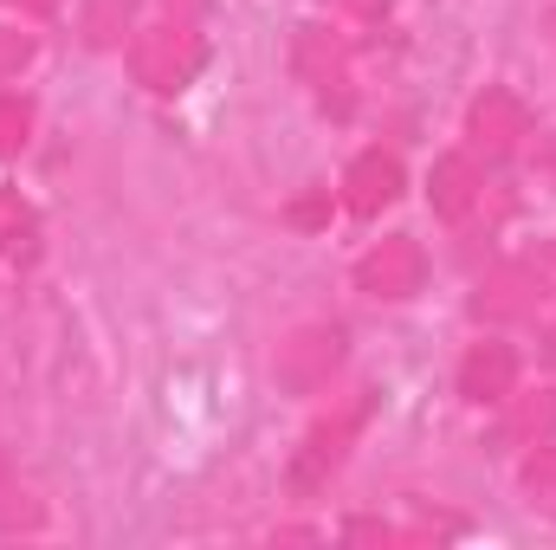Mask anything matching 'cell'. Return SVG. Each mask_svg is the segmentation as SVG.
<instances>
[{"mask_svg": "<svg viewBox=\"0 0 556 550\" xmlns=\"http://www.w3.org/2000/svg\"><path fill=\"white\" fill-rule=\"evenodd\" d=\"M337 7H343V13H350V20H363V26H382V20H389V7H395V0H337Z\"/></svg>", "mask_w": 556, "mask_h": 550, "instance_id": "obj_19", "label": "cell"}, {"mask_svg": "<svg viewBox=\"0 0 556 550\" xmlns=\"http://www.w3.org/2000/svg\"><path fill=\"white\" fill-rule=\"evenodd\" d=\"M330 221V195H311V201H291V227H317Z\"/></svg>", "mask_w": 556, "mask_h": 550, "instance_id": "obj_18", "label": "cell"}, {"mask_svg": "<svg viewBox=\"0 0 556 550\" xmlns=\"http://www.w3.org/2000/svg\"><path fill=\"white\" fill-rule=\"evenodd\" d=\"M511 409L498 421V447H538V440H551L556 434V389H538V396H505Z\"/></svg>", "mask_w": 556, "mask_h": 550, "instance_id": "obj_11", "label": "cell"}, {"mask_svg": "<svg viewBox=\"0 0 556 550\" xmlns=\"http://www.w3.org/2000/svg\"><path fill=\"white\" fill-rule=\"evenodd\" d=\"M525 492L556 512V440H538V447L525 453Z\"/></svg>", "mask_w": 556, "mask_h": 550, "instance_id": "obj_15", "label": "cell"}, {"mask_svg": "<svg viewBox=\"0 0 556 550\" xmlns=\"http://www.w3.org/2000/svg\"><path fill=\"white\" fill-rule=\"evenodd\" d=\"M201 65H207V39H201L194 20H181V13L142 26L137 39H130V78H137L142 91H155V98L188 91V85L201 78Z\"/></svg>", "mask_w": 556, "mask_h": 550, "instance_id": "obj_1", "label": "cell"}, {"mask_svg": "<svg viewBox=\"0 0 556 550\" xmlns=\"http://www.w3.org/2000/svg\"><path fill=\"white\" fill-rule=\"evenodd\" d=\"M0 260H13V266L39 260V214L20 195H0Z\"/></svg>", "mask_w": 556, "mask_h": 550, "instance_id": "obj_12", "label": "cell"}, {"mask_svg": "<svg viewBox=\"0 0 556 550\" xmlns=\"http://www.w3.org/2000/svg\"><path fill=\"white\" fill-rule=\"evenodd\" d=\"M33 518H39V505L20 492V479H13V466L0 453V525H33Z\"/></svg>", "mask_w": 556, "mask_h": 550, "instance_id": "obj_16", "label": "cell"}, {"mask_svg": "<svg viewBox=\"0 0 556 550\" xmlns=\"http://www.w3.org/2000/svg\"><path fill=\"white\" fill-rule=\"evenodd\" d=\"M33 142V104L20 91H0V162Z\"/></svg>", "mask_w": 556, "mask_h": 550, "instance_id": "obj_14", "label": "cell"}, {"mask_svg": "<svg viewBox=\"0 0 556 550\" xmlns=\"http://www.w3.org/2000/svg\"><path fill=\"white\" fill-rule=\"evenodd\" d=\"M343 370V330L337 324H298L273 350V383L285 396H317Z\"/></svg>", "mask_w": 556, "mask_h": 550, "instance_id": "obj_2", "label": "cell"}, {"mask_svg": "<svg viewBox=\"0 0 556 550\" xmlns=\"http://www.w3.org/2000/svg\"><path fill=\"white\" fill-rule=\"evenodd\" d=\"M168 7H175L181 20H194V7H201V0H168Z\"/></svg>", "mask_w": 556, "mask_h": 550, "instance_id": "obj_21", "label": "cell"}, {"mask_svg": "<svg viewBox=\"0 0 556 550\" xmlns=\"http://www.w3.org/2000/svg\"><path fill=\"white\" fill-rule=\"evenodd\" d=\"M363 414L369 402H350V409H337L330 421H317L311 434H304V447L291 453V492H324L337 473H343V460H350V447H356V427H363Z\"/></svg>", "mask_w": 556, "mask_h": 550, "instance_id": "obj_3", "label": "cell"}, {"mask_svg": "<svg viewBox=\"0 0 556 550\" xmlns=\"http://www.w3.org/2000/svg\"><path fill=\"white\" fill-rule=\"evenodd\" d=\"M518 389V350L511 343H498V337H479L466 357H459V396L466 402H505Z\"/></svg>", "mask_w": 556, "mask_h": 550, "instance_id": "obj_9", "label": "cell"}, {"mask_svg": "<svg viewBox=\"0 0 556 550\" xmlns=\"http://www.w3.org/2000/svg\"><path fill=\"white\" fill-rule=\"evenodd\" d=\"M291 72L311 85V98L324 104V111H350L356 104V91H350V52H343V39L330 33V26H304L298 39H291Z\"/></svg>", "mask_w": 556, "mask_h": 550, "instance_id": "obj_4", "label": "cell"}, {"mask_svg": "<svg viewBox=\"0 0 556 550\" xmlns=\"http://www.w3.org/2000/svg\"><path fill=\"white\" fill-rule=\"evenodd\" d=\"M420 278H427V253H420V240H408V234H389L382 247H369V253L356 260V291L389 298V304L415 298Z\"/></svg>", "mask_w": 556, "mask_h": 550, "instance_id": "obj_5", "label": "cell"}, {"mask_svg": "<svg viewBox=\"0 0 556 550\" xmlns=\"http://www.w3.org/2000/svg\"><path fill=\"white\" fill-rule=\"evenodd\" d=\"M78 26L91 46H124V33H137V0H85Z\"/></svg>", "mask_w": 556, "mask_h": 550, "instance_id": "obj_13", "label": "cell"}, {"mask_svg": "<svg viewBox=\"0 0 556 550\" xmlns=\"http://www.w3.org/2000/svg\"><path fill=\"white\" fill-rule=\"evenodd\" d=\"M7 7H13L20 20H52V13H59V0H7Z\"/></svg>", "mask_w": 556, "mask_h": 550, "instance_id": "obj_20", "label": "cell"}, {"mask_svg": "<svg viewBox=\"0 0 556 550\" xmlns=\"http://www.w3.org/2000/svg\"><path fill=\"white\" fill-rule=\"evenodd\" d=\"M33 65V33L20 26H0V78H20Z\"/></svg>", "mask_w": 556, "mask_h": 550, "instance_id": "obj_17", "label": "cell"}, {"mask_svg": "<svg viewBox=\"0 0 556 550\" xmlns=\"http://www.w3.org/2000/svg\"><path fill=\"white\" fill-rule=\"evenodd\" d=\"M427 201H433V214H440L446 227H466V221L485 208V175H479V162H472V155H440L433 175H427Z\"/></svg>", "mask_w": 556, "mask_h": 550, "instance_id": "obj_8", "label": "cell"}, {"mask_svg": "<svg viewBox=\"0 0 556 550\" xmlns=\"http://www.w3.org/2000/svg\"><path fill=\"white\" fill-rule=\"evenodd\" d=\"M531 137V111H525V98L518 91H505V85H492L485 98H472V111H466V142H472V155H511L518 142Z\"/></svg>", "mask_w": 556, "mask_h": 550, "instance_id": "obj_6", "label": "cell"}, {"mask_svg": "<svg viewBox=\"0 0 556 550\" xmlns=\"http://www.w3.org/2000/svg\"><path fill=\"white\" fill-rule=\"evenodd\" d=\"M395 201H402V155H395V149H363V155L343 168V208L363 214V221H376V214L395 208Z\"/></svg>", "mask_w": 556, "mask_h": 550, "instance_id": "obj_7", "label": "cell"}, {"mask_svg": "<svg viewBox=\"0 0 556 550\" xmlns=\"http://www.w3.org/2000/svg\"><path fill=\"white\" fill-rule=\"evenodd\" d=\"M544 304V278L531 273V266H505V273H492L479 285V298H472V311L485 317V324H505V317H531Z\"/></svg>", "mask_w": 556, "mask_h": 550, "instance_id": "obj_10", "label": "cell"}]
</instances>
